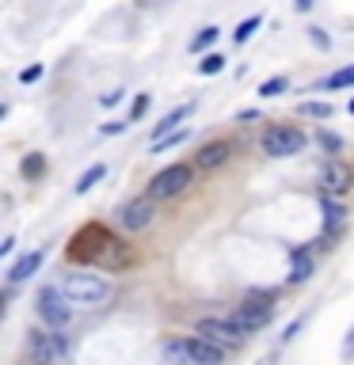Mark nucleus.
I'll return each instance as SVG.
<instances>
[{
  "label": "nucleus",
  "instance_id": "f257e3e1",
  "mask_svg": "<svg viewBox=\"0 0 354 365\" xmlns=\"http://www.w3.org/2000/svg\"><path fill=\"white\" fill-rule=\"evenodd\" d=\"M61 293L69 297L73 304H103L111 297V282L103 274H91V270H73L61 278Z\"/></svg>",
  "mask_w": 354,
  "mask_h": 365
},
{
  "label": "nucleus",
  "instance_id": "f03ea898",
  "mask_svg": "<svg viewBox=\"0 0 354 365\" xmlns=\"http://www.w3.org/2000/svg\"><path fill=\"white\" fill-rule=\"evenodd\" d=\"M164 358H168L171 365H217V361L225 358V350H217L213 342L191 335V339H171V342H164Z\"/></svg>",
  "mask_w": 354,
  "mask_h": 365
},
{
  "label": "nucleus",
  "instance_id": "7ed1b4c3",
  "mask_svg": "<svg viewBox=\"0 0 354 365\" xmlns=\"http://www.w3.org/2000/svg\"><path fill=\"white\" fill-rule=\"evenodd\" d=\"M27 354L34 365H61L69 354V342L54 327H31L27 331Z\"/></svg>",
  "mask_w": 354,
  "mask_h": 365
},
{
  "label": "nucleus",
  "instance_id": "20e7f679",
  "mask_svg": "<svg viewBox=\"0 0 354 365\" xmlns=\"http://www.w3.org/2000/svg\"><path fill=\"white\" fill-rule=\"evenodd\" d=\"M270 316H274L270 293H251V297H244V301L236 304V312L228 316V319H233V324L244 331V335H251V331H263V327H267Z\"/></svg>",
  "mask_w": 354,
  "mask_h": 365
},
{
  "label": "nucleus",
  "instance_id": "39448f33",
  "mask_svg": "<svg viewBox=\"0 0 354 365\" xmlns=\"http://www.w3.org/2000/svg\"><path fill=\"white\" fill-rule=\"evenodd\" d=\"M194 335L206 339V342H213V346H217V350H225V354L240 350V346H244V339H248L244 331H240L233 319H225V316H206V319H198Z\"/></svg>",
  "mask_w": 354,
  "mask_h": 365
},
{
  "label": "nucleus",
  "instance_id": "423d86ee",
  "mask_svg": "<svg viewBox=\"0 0 354 365\" xmlns=\"http://www.w3.org/2000/svg\"><path fill=\"white\" fill-rule=\"evenodd\" d=\"M305 133L293 130V125H270V130H263L259 137V148L267 153L270 160H290L297 153H305Z\"/></svg>",
  "mask_w": 354,
  "mask_h": 365
},
{
  "label": "nucleus",
  "instance_id": "0eeeda50",
  "mask_svg": "<svg viewBox=\"0 0 354 365\" xmlns=\"http://www.w3.org/2000/svg\"><path fill=\"white\" fill-rule=\"evenodd\" d=\"M191 179H194V168H191V164H171V168H164V171H156L145 194H148V198H153V202H168V198H179V194L191 187Z\"/></svg>",
  "mask_w": 354,
  "mask_h": 365
},
{
  "label": "nucleus",
  "instance_id": "6e6552de",
  "mask_svg": "<svg viewBox=\"0 0 354 365\" xmlns=\"http://www.w3.org/2000/svg\"><path fill=\"white\" fill-rule=\"evenodd\" d=\"M39 316H42L54 331L69 327V319H73V301L61 293V285H46V289L39 293Z\"/></svg>",
  "mask_w": 354,
  "mask_h": 365
},
{
  "label": "nucleus",
  "instance_id": "1a4fd4ad",
  "mask_svg": "<svg viewBox=\"0 0 354 365\" xmlns=\"http://www.w3.org/2000/svg\"><path fill=\"white\" fill-rule=\"evenodd\" d=\"M122 228L126 232H145L148 225H153V217H156V202L148 198V194H137V198H130L122 205Z\"/></svg>",
  "mask_w": 354,
  "mask_h": 365
},
{
  "label": "nucleus",
  "instance_id": "9d476101",
  "mask_svg": "<svg viewBox=\"0 0 354 365\" xmlns=\"http://www.w3.org/2000/svg\"><path fill=\"white\" fill-rule=\"evenodd\" d=\"M320 182H324V194H347L354 187V168L343 164V160H331V164L320 171Z\"/></svg>",
  "mask_w": 354,
  "mask_h": 365
},
{
  "label": "nucleus",
  "instance_id": "9b49d317",
  "mask_svg": "<svg viewBox=\"0 0 354 365\" xmlns=\"http://www.w3.org/2000/svg\"><path fill=\"white\" fill-rule=\"evenodd\" d=\"M228 156H233V145H228V141H210V145L198 148V156H194V168L213 171V168H221Z\"/></svg>",
  "mask_w": 354,
  "mask_h": 365
},
{
  "label": "nucleus",
  "instance_id": "f8f14e48",
  "mask_svg": "<svg viewBox=\"0 0 354 365\" xmlns=\"http://www.w3.org/2000/svg\"><path fill=\"white\" fill-rule=\"evenodd\" d=\"M42 259H46V251H31V255H23L16 267L8 270V285H19V282H27L34 270L42 267Z\"/></svg>",
  "mask_w": 354,
  "mask_h": 365
},
{
  "label": "nucleus",
  "instance_id": "ddd939ff",
  "mask_svg": "<svg viewBox=\"0 0 354 365\" xmlns=\"http://www.w3.org/2000/svg\"><path fill=\"white\" fill-rule=\"evenodd\" d=\"M187 114H191V103H183V107L168 110L164 118H160V122L153 125V141H164V137H171V133H176V125H179L183 118H187Z\"/></svg>",
  "mask_w": 354,
  "mask_h": 365
},
{
  "label": "nucleus",
  "instance_id": "4468645a",
  "mask_svg": "<svg viewBox=\"0 0 354 365\" xmlns=\"http://www.w3.org/2000/svg\"><path fill=\"white\" fill-rule=\"evenodd\" d=\"M126 259H130V251H126L122 240H114V236L107 240V247L99 251V262H103V267H122Z\"/></svg>",
  "mask_w": 354,
  "mask_h": 365
},
{
  "label": "nucleus",
  "instance_id": "2eb2a0df",
  "mask_svg": "<svg viewBox=\"0 0 354 365\" xmlns=\"http://www.w3.org/2000/svg\"><path fill=\"white\" fill-rule=\"evenodd\" d=\"M324 91H343V88H354V65H347V68H335L324 84H320Z\"/></svg>",
  "mask_w": 354,
  "mask_h": 365
},
{
  "label": "nucleus",
  "instance_id": "dca6fc26",
  "mask_svg": "<svg viewBox=\"0 0 354 365\" xmlns=\"http://www.w3.org/2000/svg\"><path fill=\"white\" fill-rule=\"evenodd\" d=\"M320 205H324V228H328V232H331V228H339V225H343V213H347V210H343V205L331 198V194H324V198H320Z\"/></svg>",
  "mask_w": 354,
  "mask_h": 365
},
{
  "label": "nucleus",
  "instance_id": "f3484780",
  "mask_svg": "<svg viewBox=\"0 0 354 365\" xmlns=\"http://www.w3.org/2000/svg\"><path fill=\"white\" fill-rule=\"evenodd\" d=\"M103 175H107V168H103V164H91V168L84 171V175L76 179V194H88V190H91V187H96V182L103 179Z\"/></svg>",
  "mask_w": 354,
  "mask_h": 365
},
{
  "label": "nucleus",
  "instance_id": "a211bd4d",
  "mask_svg": "<svg viewBox=\"0 0 354 365\" xmlns=\"http://www.w3.org/2000/svg\"><path fill=\"white\" fill-rule=\"evenodd\" d=\"M308 274H313V259H305L301 251L293 255V270H290V285H301Z\"/></svg>",
  "mask_w": 354,
  "mask_h": 365
},
{
  "label": "nucleus",
  "instance_id": "6ab92c4d",
  "mask_svg": "<svg viewBox=\"0 0 354 365\" xmlns=\"http://www.w3.org/2000/svg\"><path fill=\"white\" fill-rule=\"evenodd\" d=\"M217 34H221L217 27H202V31L191 38V53H202V50H210V46L217 42Z\"/></svg>",
  "mask_w": 354,
  "mask_h": 365
},
{
  "label": "nucleus",
  "instance_id": "aec40b11",
  "mask_svg": "<svg viewBox=\"0 0 354 365\" xmlns=\"http://www.w3.org/2000/svg\"><path fill=\"white\" fill-rule=\"evenodd\" d=\"M191 137V130L183 125V130H176L171 137H164V141H153V156H160V153H168V148H176V145H183Z\"/></svg>",
  "mask_w": 354,
  "mask_h": 365
},
{
  "label": "nucleus",
  "instance_id": "412c9836",
  "mask_svg": "<svg viewBox=\"0 0 354 365\" xmlns=\"http://www.w3.org/2000/svg\"><path fill=\"white\" fill-rule=\"evenodd\" d=\"M301 114H305V118H331V114H335V107H331V103L308 99V103H301Z\"/></svg>",
  "mask_w": 354,
  "mask_h": 365
},
{
  "label": "nucleus",
  "instance_id": "4be33fe9",
  "mask_svg": "<svg viewBox=\"0 0 354 365\" xmlns=\"http://www.w3.org/2000/svg\"><path fill=\"white\" fill-rule=\"evenodd\" d=\"M259 23H263V16H248V19H244V23H240V27L233 31V42H236V46H244V42L251 38V34H256Z\"/></svg>",
  "mask_w": 354,
  "mask_h": 365
},
{
  "label": "nucleus",
  "instance_id": "5701e85b",
  "mask_svg": "<svg viewBox=\"0 0 354 365\" xmlns=\"http://www.w3.org/2000/svg\"><path fill=\"white\" fill-rule=\"evenodd\" d=\"M285 88H290V80H285V76H270V80H263V84H259V96L274 99V96H282Z\"/></svg>",
  "mask_w": 354,
  "mask_h": 365
},
{
  "label": "nucleus",
  "instance_id": "b1692460",
  "mask_svg": "<svg viewBox=\"0 0 354 365\" xmlns=\"http://www.w3.org/2000/svg\"><path fill=\"white\" fill-rule=\"evenodd\" d=\"M221 68H225V57H221V53H206L202 61H198V73H202V76H217Z\"/></svg>",
  "mask_w": 354,
  "mask_h": 365
},
{
  "label": "nucleus",
  "instance_id": "393cba45",
  "mask_svg": "<svg viewBox=\"0 0 354 365\" xmlns=\"http://www.w3.org/2000/svg\"><path fill=\"white\" fill-rule=\"evenodd\" d=\"M42 171H46V160H42L39 153H31V156H23V175H27V179H39V175H42Z\"/></svg>",
  "mask_w": 354,
  "mask_h": 365
},
{
  "label": "nucleus",
  "instance_id": "a878e982",
  "mask_svg": "<svg viewBox=\"0 0 354 365\" xmlns=\"http://www.w3.org/2000/svg\"><path fill=\"white\" fill-rule=\"evenodd\" d=\"M145 110H148V96H137V99H133V107H130V122H137Z\"/></svg>",
  "mask_w": 354,
  "mask_h": 365
},
{
  "label": "nucleus",
  "instance_id": "bb28decb",
  "mask_svg": "<svg viewBox=\"0 0 354 365\" xmlns=\"http://www.w3.org/2000/svg\"><path fill=\"white\" fill-rule=\"evenodd\" d=\"M34 80H42V65H31L19 73V84H34Z\"/></svg>",
  "mask_w": 354,
  "mask_h": 365
},
{
  "label": "nucleus",
  "instance_id": "cd10ccee",
  "mask_svg": "<svg viewBox=\"0 0 354 365\" xmlns=\"http://www.w3.org/2000/svg\"><path fill=\"white\" fill-rule=\"evenodd\" d=\"M126 125H130V122H103V125H99V133H107V137H111V133H122Z\"/></svg>",
  "mask_w": 354,
  "mask_h": 365
},
{
  "label": "nucleus",
  "instance_id": "c85d7f7f",
  "mask_svg": "<svg viewBox=\"0 0 354 365\" xmlns=\"http://www.w3.org/2000/svg\"><path fill=\"white\" fill-rule=\"evenodd\" d=\"M320 141H324V148H331V153H339V148H343V141H339L335 133H324V137H320Z\"/></svg>",
  "mask_w": 354,
  "mask_h": 365
},
{
  "label": "nucleus",
  "instance_id": "c756f323",
  "mask_svg": "<svg viewBox=\"0 0 354 365\" xmlns=\"http://www.w3.org/2000/svg\"><path fill=\"white\" fill-rule=\"evenodd\" d=\"M308 34H313V42L320 46V50H328V34L320 31V27H308Z\"/></svg>",
  "mask_w": 354,
  "mask_h": 365
},
{
  "label": "nucleus",
  "instance_id": "7c9ffc66",
  "mask_svg": "<svg viewBox=\"0 0 354 365\" xmlns=\"http://www.w3.org/2000/svg\"><path fill=\"white\" fill-rule=\"evenodd\" d=\"M122 99V91H107V96H103L99 103H103V107H114V103H118Z\"/></svg>",
  "mask_w": 354,
  "mask_h": 365
},
{
  "label": "nucleus",
  "instance_id": "2f4dec72",
  "mask_svg": "<svg viewBox=\"0 0 354 365\" xmlns=\"http://www.w3.org/2000/svg\"><path fill=\"white\" fill-rule=\"evenodd\" d=\"M293 8L297 11H308V8H313V0H293Z\"/></svg>",
  "mask_w": 354,
  "mask_h": 365
},
{
  "label": "nucleus",
  "instance_id": "473e14b6",
  "mask_svg": "<svg viewBox=\"0 0 354 365\" xmlns=\"http://www.w3.org/2000/svg\"><path fill=\"white\" fill-rule=\"evenodd\" d=\"M347 110H350V114H354V99H350V107H347Z\"/></svg>",
  "mask_w": 354,
  "mask_h": 365
}]
</instances>
